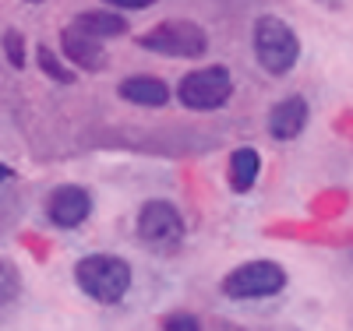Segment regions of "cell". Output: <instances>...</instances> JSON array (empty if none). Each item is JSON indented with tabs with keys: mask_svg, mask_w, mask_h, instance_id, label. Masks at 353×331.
Here are the masks:
<instances>
[{
	"mask_svg": "<svg viewBox=\"0 0 353 331\" xmlns=\"http://www.w3.org/2000/svg\"><path fill=\"white\" fill-rule=\"evenodd\" d=\"M74 282L88 299L113 307L131 289V264L117 254H88L74 264Z\"/></svg>",
	"mask_w": 353,
	"mask_h": 331,
	"instance_id": "1",
	"label": "cell"
},
{
	"mask_svg": "<svg viewBox=\"0 0 353 331\" xmlns=\"http://www.w3.org/2000/svg\"><path fill=\"white\" fill-rule=\"evenodd\" d=\"M254 56L269 74H290L301 60V39L279 14H261L254 21Z\"/></svg>",
	"mask_w": 353,
	"mask_h": 331,
	"instance_id": "2",
	"label": "cell"
},
{
	"mask_svg": "<svg viewBox=\"0 0 353 331\" xmlns=\"http://www.w3.org/2000/svg\"><path fill=\"white\" fill-rule=\"evenodd\" d=\"M138 46L141 50H152V53L191 60V56H205V50H209V36H205V28L194 25V21L170 18V21L149 28L145 36H138Z\"/></svg>",
	"mask_w": 353,
	"mask_h": 331,
	"instance_id": "3",
	"label": "cell"
},
{
	"mask_svg": "<svg viewBox=\"0 0 353 331\" xmlns=\"http://www.w3.org/2000/svg\"><path fill=\"white\" fill-rule=\"evenodd\" d=\"M286 289V272L276 261H248L223 279L226 299H269Z\"/></svg>",
	"mask_w": 353,
	"mask_h": 331,
	"instance_id": "4",
	"label": "cell"
},
{
	"mask_svg": "<svg viewBox=\"0 0 353 331\" xmlns=\"http://www.w3.org/2000/svg\"><path fill=\"white\" fill-rule=\"evenodd\" d=\"M176 96L188 109H219L233 96V78L226 67H201L181 78Z\"/></svg>",
	"mask_w": 353,
	"mask_h": 331,
	"instance_id": "5",
	"label": "cell"
},
{
	"mask_svg": "<svg viewBox=\"0 0 353 331\" xmlns=\"http://www.w3.org/2000/svg\"><path fill=\"white\" fill-rule=\"evenodd\" d=\"M134 229H138L141 244H149L156 250H166V247L181 244V236H184V215L176 212V204H170V201H149V204H141Z\"/></svg>",
	"mask_w": 353,
	"mask_h": 331,
	"instance_id": "6",
	"label": "cell"
},
{
	"mask_svg": "<svg viewBox=\"0 0 353 331\" xmlns=\"http://www.w3.org/2000/svg\"><path fill=\"white\" fill-rule=\"evenodd\" d=\"M46 215L61 229H78L88 215H92V194H88L85 187H78V184L57 187L46 201Z\"/></svg>",
	"mask_w": 353,
	"mask_h": 331,
	"instance_id": "7",
	"label": "cell"
},
{
	"mask_svg": "<svg viewBox=\"0 0 353 331\" xmlns=\"http://www.w3.org/2000/svg\"><path fill=\"white\" fill-rule=\"evenodd\" d=\"M307 116H311L307 99L286 96V99H279V103L269 109V134H272L276 141H293V138L307 127Z\"/></svg>",
	"mask_w": 353,
	"mask_h": 331,
	"instance_id": "8",
	"label": "cell"
},
{
	"mask_svg": "<svg viewBox=\"0 0 353 331\" xmlns=\"http://www.w3.org/2000/svg\"><path fill=\"white\" fill-rule=\"evenodd\" d=\"M61 46H64V56L81 71H103L106 67V53H103L99 39H92L88 32H81V28H74V25H68L61 32Z\"/></svg>",
	"mask_w": 353,
	"mask_h": 331,
	"instance_id": "9",
	"label": "cell"
},
{
	"mask_svg": "<svg viewBox=\"0 0 353 331\" xmlns=\"http://www.w3.org/2000/svg\"><path fill=\"white\" fill-rule=\"evenodd\" d=\"M121 99L134 103V106H166L170 103V88L163 78H152V74H134V78H124L121 81Z\"/></svg>",
	"mask_w": 353,
	"mask_h": 331,
	"instance_id": "10",
	"label": "cell"
},
{
	"mask_svg": "<svg viewBox=\"0 0 353 331\" xmlns=\"http://www.w3.org/2000/svg\"><path fill=\"white\" fill-rule=\"evenodd\" d=\"M74 28L88 32L92 39H117L128 32V21L124 14H113V11H85L74 18Z\"/></svg>",
	"mask_w": 353,
	"mask_h": 331,
	"instance_id": "11",
	"label": "cell"
},
{
	"mask_svg": "<svg viewBox=\"0 0 353 331\" xmlns=\"http://www.w3.org/2000/svg\"><path fill=\"white\" fill-rule=\"evenodd\" d=\"M258 173H261V159H258L254 148H237V152L230 156V187L237 194L254 187Z\"/></svg>",
	"mask_w": 353,
	"mask_h": 331,
	"instance_id": "12",
	"label": "cell"
},
{
	"mask_svg": "<svg viewBox=\"0 0 353 331\" xmlns=\"http://www.w3.org/2000/svg\"><path fill=\"white\" fill-rule=\"evenodd\" d=\"M18 296H21V272H18V264L8 261V257H0V307L14 303Z\"/></svg>",
	"mask_w": 353,
	"mask_h": 331,
	"instance_id": "13",
	"label": "cell"
},
{
	"mask_svg": "<svg viewBox=\"0 0 353 331\" xmlns=\"http://www.w3.org/2000/svg\"><path fill=\"white\" fill-rule=\"evenodd\" d=\"M36 56H39L43 74H50L57 85H71V81H74V67H64V64H61V56H57L50 46H39V53H36Z\"/></svg>",
	"mask_w": 353,
	"mask_h": 331,
	"instance_id": "14",
	"label": "cell"
},
{
	"mask_svg": "<svg viewBox=\"0 0 353 331\" xmlns=\"http://www.w3.org/2000/svg\"><path fill=\"white\" fill-rule=\"evenodd\" d=\"M163 331H201L198 317L194 314H184V310H173L163 317Z\"/></svg>",
	"mask_w": 353,
	"mask_h": 331,
	"instance_id": "15",
	"label": "cell"
},
{
	"mask_svg": "<svg viewBox=\"0 0 353 331\" xmlns=\"http://www.w3.org/2000/svg\"><path fill=\"white\" fill-rule=\"evenodd\" d=\"M4 53H8V60H11V67H25V39L14 32H4Z\"/></svg>",
	"mask_w": 353,
	"mask_h": 331,
	"instance_id": "16",
	"label": "cell"
},
{
	"mask_svg": "<svg viewBox=\"0 0 353 331\" xmlns=\"http://www.w3.org/2000/svg\"><path fill=\"white\" fill-rule=\"evenodd\" d=\"M106 4L121 8V11H145V8H152L156 0H106Z\"/></svg>",
	"mask_w": 353,
	"mask_h": 331,
	"instance_id": "17",
	"label": "cell"
},
{
	"mask_svg": "<svg viewBox=\"0 0 353 331\" xmlns=\"http://www.w3.org/2000/svg\"><path fill=\"white\" fill-rule=\"evenodd\" d=\"M8 180H11V169H8L4 162H0V184H8Z\"/></svg>",
	"mask_w": 353,
	"mask_h": 331,
	"instance_id": "18",
	"label": "cell"
},
{
	"mask_svg": "<svg viewBox=\"0 0 353 331\" xmlns=\"http://www.w3.org/2000/svg\"><path fill=\"white\" fill-rule=\"evenodd\" d=\"M28 4H43V0H28Z\"/></svg>",
	"mask_w": 353,
	"mask_h": 331,
	"instance_id": "19",
	"label": "cell"
}]
</instances>
